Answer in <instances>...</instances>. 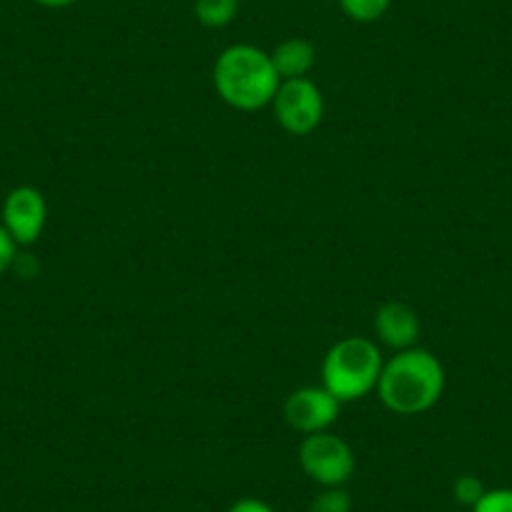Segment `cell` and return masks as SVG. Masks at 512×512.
<instances>
[{
	"label": "cell",
	"instance_id": "6da1fadb",
	"mask_svg": "<svg viewBox=\"0 0 512 512\" xmlns=\"http://www.w3.org/2000/svg\"><path fill=\"white\" fill-rule=\"evenodd\" d=\"M377 392L382 405L395 415H422L442 400L445 367L430 349H402L384 362Z\"/></svg>",
	"mask_w": 512,
	"mask_h": 512
},
{
	"label": "cell",
	"instance_id": "7a4b0ae2",
	"mask_svg": "<svg viewBox=\"0 0 512 512\" xmlns=\"http://www.w3.org/2000/svg\"><path fill=\"white\" fill-rule=\"evenodd\" d=\"M282 78L272 56L249 43L224 48L214 63V88L226 106L236 111H259L272 106Z\"/></svg>",
	"mask_w": 512,
	"mask_h": 512
},
{
	"label": "cell",
	"instance_id": "3957f363",
	"mask_svg": "<svg viewBox=\"0 0 512 512\" xmlns=\"http://www.w3.org/2000/svg\"><path fill=\"white\" fill-rule=\"evenodd\" d=\"M384 359L377 344L367 337H344L322 362V387L342 405L357 402L377 390Z\"/></svg>",
	"mask_w": 512,
	"mask_h": 512
},
{
	"label": "cell",
	"instance_id": "277c9868",
	"mask_svg": "<svg viewBox=\"0 0 512 512\" xmlns=\"http://www.w3.org/2000/svg\"><path fill=\"white\" fill-rule=\"evenodd\" d=\"M299 465L304 475L322 487H342L357 470V457L342 437L332 432H314L299 445Z\"/></svg>",
	"mask_w": 512,
	"mask_h": 512
},
{
	"label": "cell",
	"instance_id": "5b68a950",
	"mask_svg": "<svg viewBox=\"0 0 512 512\" xmlns=\"http://www.w3.org/2000/svg\"><path fill=\"white\" fill-rule=\"evenodd\" d=\"M272 111L287 134L309 136L324 118V96L309 78H292L279 83Z\"/></svg>",
	"mask_w": 512,
	"mask_h": 512
},
{
	"label": "cell",
	"instance_id": "8992f818",
	"mask_svg": "<svg viewBox=\"0 0 512 512\" xmlns=\"http://www.w3.org/2000/svg\"><path fill=\"white\" fill-rule=\"evenodd\" d=\"M0 224L6 226L18 246H31L41 239L48 221L46 196L36 186H16L3 201Z\"/></svg>",
	"mask_w": 512,
	"mask_h": 512
},
{
	"label": "cell",
	"instance_id": "52a82bcc",
	"mask_svg": "<svg viewBox=\"0 0 512 512\" xmlns=\"http://www.w3.org/2000/svg\"><path fill=\"white\" fill-rule=\"evenodd\" d=\"M342 402L324 387H302L284 402V420L292 430L304 437L314 432H327L337 422Z\"/></svg>",
	"mask_w": 512,
	"mask_h": 512
},
{
	"label": "cell",
	"instance_id": "ba28073f",
	"mask_svg": "<svg viewBox=\"0 0 512 512\" xmlns=\"http://www.w3.org/2000/svg\"><path fill=\"white\" fill-rule=\"evenodd\" d=\"M374 332L377 339L395 352L417 347L422 324L415 309L405 302H384L374 314Z\"/></svg>",
	"mask_w": 512,
	"mask_h": 512
},
{
	"label": "cell",
	"instance_id": "9c48e42d",
	"mask_svg": "<svg viewBox=\"0 0 512 512\" xmlns=\"http://www.w3.org/2000/svg\"><path fill=\"white\" fill-rule=\"evenodd\" d=\"M269 56H272L274 71L282 81L307 78L312 68L317 66V48L307 38H287Z\"/></svg>",
	"mask_w": 512,
	"mask_h": 512
},
{
	"label": "cell",
	"instance_id": "30bf717a",
	"mask_svg": "<svg viewBox=\"0 0 512 512\" xmlns=\"http://www.w3.org/2000/svg\"><path fill=\"white\" fill-rule=\"evenodd\" d=\"M194 16L204 28H226L239 16V0H194Z\"/></svg>",
	"mask_w": 512,
	"mask_h": 512
},
{
	"label": "cell",
	"instance_id": "8fae6325",
	"mask_svg": "<svg viewBox=\"0 0 512 512\" xmlns=\"http://www.w3.org/2000/svg\"><path fill=\"white\" fill-rule=\"evenodd\" d=\"M392 0H339L344 16L354 23H374L390 11Z\"/></svg>",
	"mask_w": 512,
	"mask_h": 512
},
{
	"label": "cell",
	"instance_id": "7c38bea8",
	"mask_svg": "<svg viewBox=\"0 0 512 512\" xmlns=\"http://www.w3.org/2000/svg\"><path fill=\"white\" fill-rule=\"evenodd\" d=\"M309 512H352V497L344 487H324L312 500Z\"/></svg>",
	"mask_w": 512,
	"mask_h": 512
},
{
	"label": "cell",
	"instance_id": "4fadbf2b",
	"mask_svg": "<svg viewBox=\"0 0 512 512\" xmlns=\"http://www.w3.org/2000/svg\"><path fill=\"white\" fill-rule=\"evenodd\" d=\"M472 512H512V487L485 490V495L472 505Z\"/></svg>",
	"mask_w": 512,
	"mask_h": 512
},
{
	"label": "cell",
	"instance_id": "5bb4252c",
	"mask_svg": "<svg viewBox=\"0 0 512 512\" xmlns=\"http://www.w3.org/2000/svg\"><path fill=\"white\" fill-rule=\"evenodd\" d=\"M452 492H455V500L460 502V505L472 507L482 495H485V485H482L480 477L462 475L457 477L455 485H452Z\"/></svg>",
	"mask_w": 512,
	"mask_h": 512
},
{
	"label": "cell",
	"instance_id": "9a60e30c",
	"mask_svg": "<svg viewBox=\"0 0 512 512\" xmlns=\"http://www.w3.org/2000/svg\"><path fill=\"white\" fill-rule=\"evenodd\" d=\"M16 262H18V244L13 241V236L8 234L6 226L0 224V277H3L11 267H16Z\"/></svg>",
	"mask_w": 512,
	"mask_h": 512
},
{
	"label": "cell",
	"instance_id": "2e32d148",
	"mask_svg": "<svg viewBox=\"0 0 512 512\" xmlns=\"http://www.w3.org/2000/svg\"><path fill=\"white\" fill-rule=\"evenodd\" d=\"M229 512H277L272 505H267L264 500H256V497H244V500H236L229 507Z\"/></svg>",
	"mask_w": 512,
	"mask_h": 512
},
{
	"label": "cell",
	"instance_id": "e0dca14e",
	"mask_svg": "<svg viewBox=\"0 0 512 512\" xmlns=\"http://www.w3.org/2000/svg\"><path fill=\"white\" fill-rule=\"evenodd\" d=\"M33 3L41 8H68V6H76L78 0H33Z\"/></svg>",
	"mask_w": 512,
	"mask_h": 512
}]
</instances>
